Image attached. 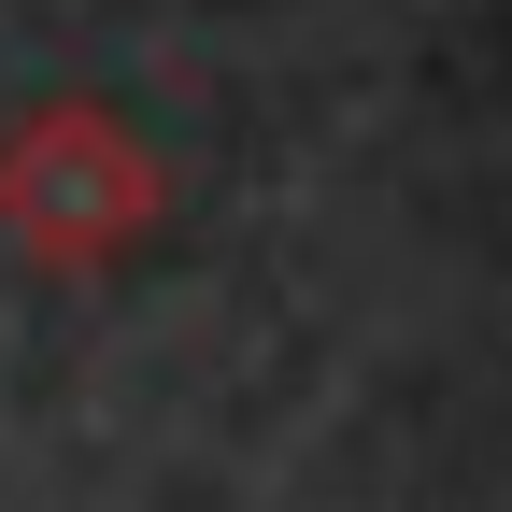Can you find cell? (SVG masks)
<instances>
[{
  "mask_svg": "<svg viewBox=\"0 0 512 512\" xmlns=\"http://www.w3.org/2000/svg\"><path fill=\"white\" fill-rule=\"evenodd\" d=\"M143 214H157V157L128 143L114 114H86V100H57V114H29L15 143H0V228L29 256H57V271L114 256Z\"/></svg>",
  "mask_w": 512,
  "mask_h": 512,
  "instance_id": "1",
  "label": "cell"
}]
</instances>
